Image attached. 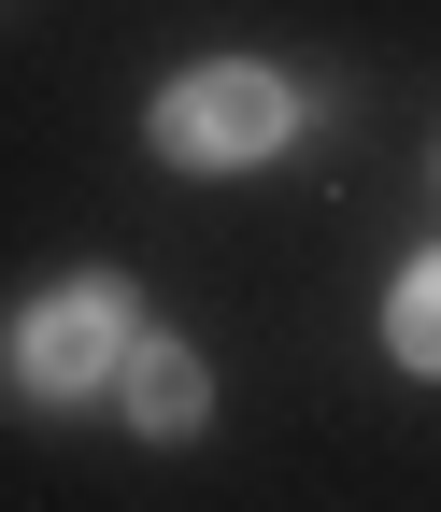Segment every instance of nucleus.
<instances>
[{"label": "nucleus", "mask_w": 441, "mask_h": 512, "mask_svg": "<svg viewBox=\"0 0 441 512\" xmlns=\"http://www.w3.org/2000/svg\"><path fill=\"white\" fill-rule=\"evenodd\" d=\"M285 86L271 72H242V57H214V72H185L171 100H157V157L171 171H257L271 143H285Z\"/></svg>", "instance_id": "1"}, {"label": "nucleus", "mask_w": 441, "mask_h": 512, "mask_svg": "<svg viewBox=\"0 0 441 512\" xmlns=\"http://www.w3.org/2000/svg\"><path fill=\"white\" fill-rule=\"evenodd\" d=\"M114 356H129V299H114V285H57V299H29V328H15V370L43 384V399L114 384Z\"/></svg>", "instance_id": "2"}, {"label": "nucleus", "mask_w": 441, "mask_h": 512, "mask_svg": "<svg viewBox=\"0 0 441 512\" xmlns=\"http://www.w3.org/2000/svg\"><path fill=\"white\" fill-rule=\"evenodd\" d=\"M114 370H129V413H143L157 441L214 413V370H200V356H185V342H143V328H129V356H114Z\"/></svg>", "instance_id": "3"}, {"label": "nucleus", "mask_w": 441, "mask_h": 512, "mask_svg": "<svg viewBox=\"0 0 441 512\" xmlns=\"http://www.w3.org/2000/svg\"><path fill=\"white\" fill-rule=\"evenodd\" d=\"M385 342H399V370H441V256H413V271H399Z\"/></svg>", "instance_id": "4"}]
</instances>
